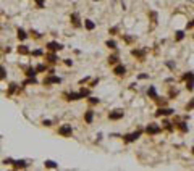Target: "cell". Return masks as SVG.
Wrapping results in <instances>:
<instances>
[{"mask_svg": "<svg viewBox=\"0 0 194 171\" xmlns=\"http://www.w3.org/2000/svg\"><path fill=\"white\" fill-rule=\"evenodd\" d=\"M58 132H60L62 136H65V137H67V136H71L73 129H71V126H70V124H63L60 129H58Z\"/></svg>", "mask_w": 194, "mask_h": 171, "instance_id": "obj_1", "label": "cell"}, {"mask_svg": "<svg viewBox=\"0 0 194 171\" xmlns=\"http://www.w3.org/2000/svg\"><path fill=\"white\" fill-rule=\"evenodd\" d=\"M147 132L149 134H157V132H160V126L155 124V123H152V124L147 126Z\"/></svg>", "mask_w": 194, "mask_h": 171, "instance_id": "obj_2", "label": "cell"}, {"mask_svg": "<svg viewBox=\"0 0 194 171\" xmlns=\"http://www.w3.org/2000/svg\"><path fill=\"white\" fill-rule=\"evenodd\" d=\"M141 136V131H138V132H133V134H128V136H125V141L126 142H133V141H136L138 137Z\"/></svg>", "mask_w": 194, "mask_h": 171, "instance_id": "obj_3", "label": "cell"}, {"mask_svg": "<svg viewBox=\"0 0 194 171\" xmlns=\"http://www.w3.org/2000/svg\"><path fill=\"white\" fill-rule=\"evenodd\" d=\"M70 19L73 21V24H75V26H78V28L81 26V23H79V15H78V13H73V15L70 16Z\"/></svg>", "mask_w": 194, "mask_h": 171, "instance_id": "obj_4", "label": "cell"}, {"mask_svg": "<svg viewBox=\"0 0 194 171\" xmlns=\"http://www.w3.org/2000/svg\"><path fill=\"white\" fill-rule=\"evenodd\" d=\"M84 28L88 29V31H92V29L96 28L94 21H92V19H84Z\"/></svg>", "mask_w": 194, "mask_h": 171, "instance_id": "obj_5", "label": "cell"}, {"mask_svg": "<svg viewBox=\"0 0 194 171\" xmlns=\"http://www.w3.org/2000/svg\"><path fill=\"white\" fill-rule=\"evenodd\" d=\"M109 116H110V119H120L121 116H123V111H121V110H115L113 113H110Z\"/></svg>", "mask_w": 194, "mask_h": 171, "instance_id": "obj_6", "label": "cell"}, {"mask_svg": "<svg viewBox=\"0 0 194 171\" xmlns=\"http://www.w3.org/2000/svg\"><path fill=\"white\" fill-rule=\"evenodd\" d=\"M125 73H126V68H125L123 65H118V66H115V74H118V76H123Z\"/></svg>", "mask_w": 194, "mask_h": 171, "instance_id": "obj_7", "label": "cell"}, {"mask_svg": "<svg viewBox=\"0 0 194 171\" xmlns=\"http://www.w3.org/2000/svg\"><path fill=\"white\" fill-rule=\"evenodd\" d=\"M44 83H46V84H58V83H60V78L52 76V78H47V79H44Z\"/></svg>", "mask_w": 194, "mask_h": 171, "instance_id": "obj_8", "label": "cell"}, {"mask_svg": "<svg viewBox=\"0 0 194 171\" xmlns=\"http://www.w3.org/2000/svg\"><path fill=\"white\" fill-rule=\"evenodd\" d=\"M47 47H48V50H60V49H63V45H60V44H57V42H50Z\"/></svg>", "mask_w": 194, "mask_h": 171, "instance_id": "obj_9", "label": "cell"}, {"mask_svg": "<svg viewBox=\"0 0 194 171\" xmlns=\"http://www.w3.org/2000/svg\"><path fill=\"white\" fill-rule=\"evenodd\" d=\"M79 98H83L79 92H73V94L68 95V100H79Z\"/></svg>", "mask_w": 194, "mask_h": 171, "instance_id": "obj_10", "label": "cell"}, {"mask_svg": "<svg viewBox=\"0 0 194 171\" xmlns=\"http://www.w3.org/2000/svg\"><path fill=\"white\" fill-rule=\"evenodd\" d=\"M173 110L172 108H160V110L157 111V115H172Z\"/></svg>", "mask_w": 194, "mask_h": 171, "instance_id": "obj_11", "label": "cell"}, {"mask_svg": "<svg viewBox=\"0 0 194 171\" xmlns=\"http://www.w3.org/2000/svg\"><path fill=\"white\" fill-rule=\"evenodd\" d=\"M92 116H94V111H92V110H89V111H86L84 119H86L88 123H92Z\"/></svg>", "mask_w": 194, "mask_h": 171, "instance_id": "obj_12", "label": "cell"}, {"mask_svg": "<svg viewBox=\"0 0 194 171\" xmlns=\"http://www.w3.org/2000/svg\"><path fill=\"white\" fill-rule=\"evenodd\" d=\"M46 166H47V168H58V165H57L55 162H52V160H47V162H46Z\"/></svg>", "mask_w": 194, "mask_h": 171, "instance_id": "obj_13", "label": "cell"}, {"mask_svg": "<svg viewBox=\"0 0 194 171\" xmlns=\"http://www.w3.org/2000/svg\"><path fill=\"white\" fill-rule=\"evenodd\" d=\"M147 94L151 95L152 98H157V92H155V89L154 87H149V91H147Z\"/></svg>", "mask_w": 194, "mask_h": 171, "instance_id": "obj_14", "label": "cell"}, {"mask_svg": "<svg viewBox=\"0 0 194 171\" xmlns=\"http://www.w3.org/2000/svg\"><path fill=\"white\" fill-rule=\"evenodd\" d=\"M18 52H20V53H23V55H26V53L29 52V50H28V47H26V45H20V47H18Z\"/></svg>", "mask_w": 194, "mask_h": 171, "instance_id": "obj_15", "label": "cell"}, {"mask_svg": "<svg viewBox=\"0 0 194 171\" xmlns=\"http://www.w3.org/2000/svg\"><path fill=\"white\" fill-rule=\"evenodd\" d=\"M15 166H16V168H26V162H23V160H21V162H15Z\"/></svg>", "mask_w": 194, "mask_h": 171, "instance_id": "obj_16", "label": "cell"}, {"mask_svg": "<svg viewBox=\"0 0 194 171\" xmlns=\"http://www.w3.org/2000/svg\"><path fill=\"white\" fill-rule=\"evenodd\" d=\"M18 37H20L21 40H23V39H26V37H28V36H26V32H24V29H18Z\"/></svg>", "mask_w": 194, "mask_h": 171, "instance_id": "obj_17", "label": "cell"}, {"mask_svg": "<svg viewBox=\"0 0 194 171\" xmlns=\"http://www.w3.org/2000/svg\"><path fill=\"white\" fill-rule=\"evenodd\" d=\"M107 47H109V49H117V44L113 42V40H107Z\"/></svg>", "mask_w": 194, "mask_h": 171, "instance_id": "obj_18", "label": "cell"}, {"mask_svg": "<svg viewBox=\"0 0 194 171\" xmlns=\"http://www.w3.org/2000/svg\"><path fill=\"white\" fill-rule=\"evenodd\" d=\"M26 74H28V76H33V78H34V76H36V70H34V68H29Z\"/></svg>", "mask_w": 194, "mask_h": 171, "instance_id": "obj_19", "label": "cell"}, {"mask_svg": "<svg viewBox=\"0 0 194 171\" xmlns=\"http://www.w3.org/2000/svg\"><path fill=\"white\" fill-rule=\"evenodd\" d=\"M44 2H46V0H36L37 8H44Z\"/></svg>", "mask_w": 194, "mask_h": 171, "instance_id": "obj_20", "label": "cell"}, {"mask_svg": "<svg viewBox=\"0 0 194 171\" xmlns=\"http://www.w3.org/2000/svg\"><path fill=\"white\" fill-rule=\"evenodd\" d=\"M133 55H136V57H143V55H144V52H143V50H133Z\"/></svg>", "mask_w": 194, "mask_h": 171, "instance_id": "obj_21", "label": "cell"}, {"mask_svg": "<svg viewBox=\"0 0 194 171\" xmlns=\"http://www.w3.org/2000/svg\"><path fill=\"white\" fill-rule=\"evenodd\" d=\"M7 76V73H5V68L2 66V65H0V78H5Z\"/></svg>", "mask_w": 194, "mask_h": 171, "instance_id": "obj_22", "label": "cell"}, {"mask_svg": "<svg viewBox=\"0 0 194 171\" xmlns=\"http://www.w3.org/2000/svg\"><path fill=\"white\" fill-rule=\"evenodd\" d=\"M176 34H178V36H176V39H178V40H181L183 37H185V32H183V31H178Z\"/></svg>", "mask_w": 194, "mask_h": 171, "instance_id": "obj_23", "label": "cell"}, {"mask_svg": "<svg viewBox=\"0 0 194 171\" xmlns=\"http://www.w3.org/2000/svg\"><path fill=\"white\" fill-rule=\"evenodd\" d=\"M15 89H16V84H10V91H8V94H13V92H15Z\"/></svg>", "mask_w": 194, "mask_h": 171, "instance_id": "obj_24", "label": "cell"}, {"mask_svg": "<svg viewBox=\"0 0 194 171\" xmlns=\"http://www.w3.org/2000/svg\"><path fill=\"white\" fill-rule=\"evenodd\" d=\"M48 61L55 63V61H57V57H55V55H52V53H50V55H48Z\"/></svg>", "mask_w": 194, "mask_h": 171, "instance_id": "obj_25", "label": "cell"}, {"mask_svg": "<svg viewBox=\"0 0 194 171\" xmlns=\"http://www.w3.org/2000/svg\"><path fill=\"white\" fill-rule=\"evenodd\" d=\"M117 60H118V57H117V55H113V57H110V58H109V61H110V63H115Z\"/></svg>", "mask_w": 194, "mask_h": 171, "instance_id": "obj_26", "label": "cell"}, {"mask_svg": "<svg viewBox=\"0 0 194 171\" xmlns=\"http://www.w3.org/2000/svg\"><path fill=\"white\" fill-rule=\"evenodd\" d=\"M46 70V66H44V65H39V66L36 68V71H44Z\"/></svg>", "mask_w": 194, "mask_h": 171, "instance_id": "obj_27", "label": "cell"}, {"mask_svg": "<svg viewBox=\"0 0 194 171\" xmlns=\"http://www.w3.org/2000/svg\"><path fill=\"white\" fill-rule=\"evenodd\" d=\"M185 79H189V81H191V79H193V73H188V74L185 76Z\"/></svg>", "mask_w": 194, "mask_h": 171, "instance_id": "obj_28", "label": "cell"}, {"mask_svg": "<svg viewBox=\"0 0 194 171\" xmlns=\"http://www.w3.org/2000/svg\"><path fill=\"white\" fill-rule=\"evenodd\" d=\"M91 103H99V98H96V97H91Z\"/></svg>", "mask_w": 194, "mask_h": 171, "instance_id": "obj_29", "label": "cell"}, {"mask_svg": "<svg viewBox=\"0 0 194 171\" xmlns=\"http://www.w3.org/2000/svg\"><path fill=\"white\" fill-rule=\"evenodd\" d=\"M50 124H52V123L48 121V119H46V121H44V126H50Z\"/></svg>", "mask_w": 194, "mask_h": 171, "instance_id": "obj_30", "label": "cell"}, {"mask_svg": "<svg viewBox=\"0 0 194 171\" xmlns=\"http://www.w3.org/2000/svg\"><path fill=\"white\" fill-rule=\"evenodd\" d=\"M96 2H97V0H96Z\"/></svg>", "mask_w": 194, "mask_h": 171, "instance_id": "obj_31", "label": "cell"}]
</instances>
